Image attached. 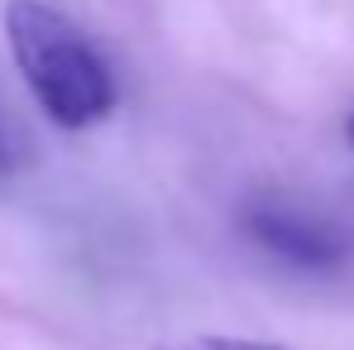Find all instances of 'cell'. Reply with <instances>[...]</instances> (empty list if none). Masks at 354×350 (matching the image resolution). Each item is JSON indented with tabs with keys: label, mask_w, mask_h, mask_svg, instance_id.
Segmentation results:
<instances>
[{
	"label": "cell",
	"mask_w": 354,
	"mask_h": 350,
	"mask_svg": "<svg viewBox=\"0 0 354 350\" xmlns=\"http://www.w3.org/2000/svg\"><path fill=\"white\" fill-rule=\"evenodd\" d=\"M5 39L39 111L62 130H86L115 111V77L91 39L44 0L5 5Z\"/></svg>",
	"instance_id": "obj_1"
},
{
	"label": "cell",
	"mask_w": 354,
	"mask_h": 350,
	"mask_svg": "<svg viewBox=\"0 0 354 350\" xmlns=\"http://www.w3.org/2000/svg\"><path fill=\"white\" fill-rule=\"evenodd\" d=\"M239 231L249 235L263 254L292 264L301 274H335L350 259V240L326 216H311L288 202H254L239 216Z\"/></svg>",
	"instance_id": "obj_2"
},
{
	"label": "cell",
	"mask_w": 354,
	"mask_h": 350,
	"mask_svg": "<svg viewBox=\"0 0 354 350\" xmlns=\"http://www.w3.org/2000/svg\"><path fill=\"white\" fill-rule=\"evenodd\" d=\"M158 350H292V346H278V341H254V336H187V341H173V346H158Z\"/></svg>",
	"instance_id": "obj_3"
},
{
	"label": "cell",
	"mask_w": 354,
	"mask_h": 350,
	"mask_svg": "<svg viewBox=\"0 0 354 350\" xmlns=\"http://www.w3.org/2000/svg\"><path fill=\"white\" fill-rule=\"evenodd\" d=\"M15 164H19V144H15V134L0 120V173H15Z\"/></svg>",
	"instance_id": "obj_4"
},
{
	"label": "cell",
	"mask_w": 354,
	"mask_h": 350,
	"mask_svg": "<svg viewBox=\"0 0 354 350\" xmlns=\"http://www.w3.org/2000/svg\"><path fill=\"white\" fill-rule=\"evenodd\" d=\"M345 134H350V144H354V111H350V120H345Z\"/></svg>",
	"instance_id": "obj_5"
}]
</instances>
